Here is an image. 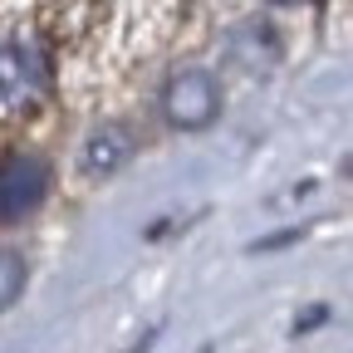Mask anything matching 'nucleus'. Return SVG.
<instances>
[{"label": "nucleus", "mask_w": 353, "mask_h": 353, "mask_svg": "<svg viewBox=\"0 0 353 353\" xmlns=\"http://www.w3.org/2000/svg\"><path fill=\"white\" fill-rule=\"evenodd\" d=\"M50 192V167L39 157H10L0 162V221H15L25 211H34Z\"/></svg>", "instance_id": "f257e3e1"}, {"label": "nucleus", "mask_w": 353, "mask_h": 353, "mask_svg": "<svg viewBox=\"0 0 353 353\" xmlns=\"http://www.w3.org/2000/svg\"><path fill=\"white\" fill-rule=\"evenodd\" d=\"M30 94V59L20 50H0V108H15Z\"/></svg>", "instance_id": "f03ea898"}, {"label": "nucleus", "mask_w": 353, "mask_h": 353, "mask_svg": "<svg viewBox=\"0 0 353 353\" xmlns=\"http://www.w3.org/2000/svg\"><path fill=\"white\" fill-rule=\"evenodd\" d=\"M20 285H25V265H20V255L0 250V309H6V304L20 294Z\"/></svg>", "instance_id": "7ed1b4c3"}]
</instances>
